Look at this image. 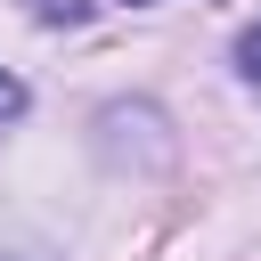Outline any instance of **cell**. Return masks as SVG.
Returning a JSON list of instances; mask_svg holds the SVG:
<instances>
[{
  "mask_svg": "<svg viewBox=\"0 0 261 261\" xmlns=\"http://www.w3.org/2000/svg\"><path fill=\"white\" fill-rule=\"evenodd\" d=\"M8 114H24V82H16V73H0V122H8Z\"/></svg>",
  "mask_w": 261,
  "mask_h": 261,
  "instance_id": "obj_3",
  "label": "cell"
},
{
  "mask_svg": "<svg viewBox=\"0 0 261 261\" xmlns=\"http://www.w3.org/2000/svg\"><path fill=\"white\" fill-rule=\"evenodd\" d=\"M237 73H245V82H261V24H245V33H237Z\"/></svg>",
  "mask_w": 261,
  "mask_h": 261,
  "instance_id": "obj_2",
  "label": "cell"
},
{
  "mask_svg": "<svg viewBox=\"0 0 261 261\" xmlns=\"http://www.w3.org/2000/svg\"><path fill=\"white\" fill-rule=\"evenodd\" d=\"M130 8H147V0H130Z\"/></svg>",
  "mask_w": 261,
  "mask_h": 261,
  "instance_id": "obj_4",
  "label": "cell"
},
{
  "mask_svg": "<svg viewBox=\"0 0 261 261\" xmlns=\"http://www.w3.org/2000/svg\"><path fill=\"white\" fill-rule=\"evenodd\" d=\"M90 8H98V0H33V16H41V24H82Z\"/></svg>",
  "mask_w": 261,
  "mask_h": 261,
  "instance_id": "obj_1",
  "label": "cell"
}]
</instances>
